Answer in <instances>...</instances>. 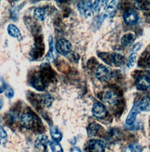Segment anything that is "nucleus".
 <instances>
[{"instance_id":"f257e3e1","label":"nucleus","mask_w":150,"mask_h":152,"mask_svg":"<svg viewBox=\"0 0 150 152\" xmlns=\"http://www.w3.org/2000/svg\"><path fill=\"white\" fill-rule=\"evenodd\" d=\"M78 10L83 17L88 18L93 15V3L91 1H80L77 5Z\"/></svg>"},{"instance_id":"f03ea898","label":"nucleus","mask_w":150,"mask_h":152,"mask_svg":"<svg viewBox=\"0 0 150 152\" xmlns=\"http://www.w3.org/2000/svg\"><path fill=\"white\" fill-rule=\"evenodd\" d=\"M55 48L57 53L63 56H66L71 52L72 46L69 40L61 39L56 42Z\"/></svg>"},{"instance_id":"7ed1b4c3","label":"nucleus","mask_w":150,"mask_h":152,"mask_svg":"<svg viewBox=\"0 0 150 152\" xmlns=\"http://www.w3.org/2000/svg\"><path fill=\"white\" fill-rule=\"evenodd\" d=\"M92 114L95 118L104 119L106 118L107 112L105 106L101 102H96L92 108Z\"/></svg>"},{"instance_id":"20e7f679","label":"nucleus","mask_w":150,"mask_h":152,"mask_svg":"<svg viewBox=\"0 0 150 152\" xmlns=\"http://www.w3.org/2000/svg\"><path fill=\"white\" fill-rule=\"evenodd\" d=\"M123 20L127 25H135L138 21V15L133 10H129L123 14Z\"/></svg>"},{"instance_id":"39448f33","label":"nucleus","mask_w":150,"mask_h":152,"mask_svg":"<svg viewBox=\"0 0 150 152\" xmlns=\"http://www.w3.org/2000/svg\"><path fill=\"white\" fill-rule=\"evenodd\" d=\"M109 70L103 65H100L96 71V78L101 82L107 81L110 78Z\"/></svg>"},{"instance_id":"423d86ee","label":"nucleus","mask_w":150,"mask_h":152,"mask_svg":"<svg viewBox=\"0 0 150 152\" xmlns=\"http://www.w3.org/2000/svg\"><path fill=\"white\" fill-rule=\"evenodd\" d=\"M135 86L138 90L144 91L150 87V78L147 76H141L138 77L135 81Z\"/></svg>"},{"instance_id":"0eeeda50","label":"nucleus","mask_w":150,"mask_h":152,"mask_svg":"<svg viewBox=\"0 0 150 152\" xmlns=\"http://www.w3.org/2000/svg\"><path fill=\"white\" fill-rule=\"evenodd\" d=\"M89 150L90 152H104L105 143L100 140H93L90 142Z\"/></svg>"},{"instance_id":"6e6552de","label":"nucleus","mask_w":150,"mask_h":152,"mask_svg":"<svg viewBox=\"0 0 150 152\" xmlns=\"http://www.w3.org/2000/svg\"><path fill=\"white\" fill-rule=\"evenodd\" d=\"M103 100L105 102L109 105H116L118 102V96L114 91H107L104 94Z\"/></svg>"},{"instance_id":"1a4fd4ad","label":"nucleus","mask_w":150,"mask_h":152,"mask_svg":"<svg viewBox=\"0 0 150 152\" xmlns=\"http://www.w3.org/2000/svg\"><path fill=\"white\" fill-rule=\"evenodd\" d=\"M21 125L26 129H31L34 125V119L33 116L29 113L23 114L21 118Z\"/></svg>"},{"instance_id":"9d476101","label":"nucleus","mask_w":150,"mask_h":152,"mask_svg":"<svg viewBox=\"0 0 150 152\" xmlns=\"http://www.w3.org/2000/svg\"><path fill=\"white\" fill-rule=\"evenodd\" d=\"M8 35L12 38L17 39L19 41L22 40L21 33L18 28L14 24H10L7 28Z\"/></svg>"},{"instance_id":"9b49d317","label":"nucleus","mask_w":150,"mask_h":152,"mask_svg":"<svg viewBox=\"0 0 150 152\" xmlns=\"http://www.w3.org/2000/svg\"><path fill=\"white\" fill-rule=\"evenodd\" d=\"M110 60L112 64L117 67H121L125 63V57L116 52L112 53L110 56Z\"/></svg>"},{"instance_id":"f8f14e48","label":"nucleus","mask_w":150,"mask_h":152,"mask_svg":"<svg viewBox=\"0 0 150 152\" xmlns=\"http://www.w3.org/2000/svg\"><path fill=\"white\" fill-rule=\"evenodd\" d=\"M139 111H140V110H139L137 105H134L132 107L130 112L129 113V114L127 118H126V122L127 125H131L134 124V122L135 121V119L137 118V115L139 113Z\"/></svg>"},{"instance_id":"ddd939ff","label":"nucleus","mask_w":150,"mask_h":152,"mask_svg":"<svg viewBox=\"0 0 150 152\" xmlns=\"http://www.w3.org/2000/svg\"><path fill=\"white\" fill-rule=\"evenodd\" d=\"M118 5V1H112L107 6L106 9V16L109 17H113L117 10V7Z\"/></svg>"},{"instance_id":"4468645a","label":"nucleus","mask_w":150,"mask_h":152,"mask_svg":"<svg viewBox=\"0 0 150 152\" xmlns=\"http://www.w3.org/2000/svg\"><path fill=\"white\" fill-rule=\"evenodd\" d=\"M140 111L148 112L150 111V98L146 96L143 98L137 105Z\"/></svg>"},{"instance_id":"2eb2a0df","label":"nucleus","mask_w":150,"mask_h":152,"mask_svg":"<svg viewBox=\"0 0 150 152\" xmlns=\"http://www.w3.org/2000/svg\"><path fill=\"white\" fill-rule=\"evenodd\" d=\"M135 36L132 33H128L125 34L121 40V44L124 46H128L131 45L135 39Z\"/></svg>"},{"instance_id":"dca6fc26","label":"nucleus","mask_w":150,"mask_h":152,"mask_svg":"<svg viewBox=\"0 0 150 152\" xmlns=\"http://www.w3.org/2000/svg\"><path fill=\"white\" fill-rule=\"evenodd\" d=\"M50 132L54 142L59 143L61 141L62 139V134L57 127L52 126L50 129Z\"/></svg>"},{"instance_id":"f3484780","label":"nucleus","mask_w":150,"mask_h":152,"mask_svg":"<svg viewBox=\"0 0 150 152\" xmlns=\"http://www.w3.org/2000/svg\"><path fill=\"white\" fill-rule=\"evenodd\" d=\"M100 125L96 123H92L87 128V133L89 137H93L97 133Z\"/></svg>"},{"instance_id":"a211bd4d","label":"nucleus","mask_w":150,"mask_h":152,"mask_svg":"<svg viewBox=\"0 0 150 152\" xmlns=\"http://www.w3.org/2000/svg\"><path fill=\"white\" fill-rule=\"evenodd\" d=\"M48 142V139L46 136L41 135L38 137L35 141V146L38 148L40 147H46Z\"/></svg>"},{"instance_id":"6ab92c4d","label":"nucleus","mask_w":150,"mask_h":152,"mask_svg":"<svg viewBox=\"0 0 150 152\" xmlns=\"http://www.w3.org/2000/svg\"><path fill=\"white\" fill-rule=\"evenodd\" d=\"M33 15L34 18L39 20L43 21L45 19V11L41 8H37L34 11Z\"/></svg>"},{"instance_id":"aec40b11","label":"nucleus","mask_w":150,"mask_h":152,"mask_svg":"<svg viewBox=\"0 0 150 152\" xmlns=\"http://www.w3.org/2000/svg\"><path fill=\"white\" fill-rule=\"evenodd\" d=\"M107 1H94V3L93 4V10L96 12H100L101 11L103 8L105 7L106 5V3Z\"/></svg>"},{"instance_id":"412c9836","label":"nucleus","mask_w":150,"mask_h":152,"mask_svg":"<svg viewBox=\"0 0 150 152\" xmlns=\"http://www.w3.org/2000/svg\"><path fill=\"white\" fill-rule=\"evenodd\" d=\"M141 147L139 144L132 143L126 148L125 152H141Z\"/></svg>"},{"instance_id":"4be33fe9","label":"nucleus","mask_w":150,"mask_h":152,"mask_svg":"<svg viewBox=\"0 0 150 152\" xmlns=\"http://www.w3.org/2000/svg\"><path fill=\"white\" fill-rule=\"evenodd\" d=\"M7 142V134L4 128L0 125V144L5 145Z\"/></svg>"},{"instance_id":"5701e85b","label":"nucleus","mask_w":150,"mask_h":152,"mask_svg":"<svg viewBox=\"0 0 150 152\" xmlns=\"http://www.w3.org/2000/svg\"><path fill=\"white\" fill-rule=\"evenodd\" d=\"M136 57H137V55L135 52H133L132 53H131V55L129 57V60L127 63V66L128 68L131 69L134 66L136 62Z\"/></svg>"},{"instance_id":"b1692460","label":"nucleus","mask_w":150,"mask_h":152,"mask_svg":"<svg viewBox=\"0 0 150 152\" xmlns=\"http://www.w3.org/2000/svg\"><path fill=\"white\" fill-rule=\"evenodd\" d=\"M52 152H63V149L62 146L59 143L55 142H52L49 143Z\"/></svg>"},{"instance_id":"393cba45","label":"nucleus","mask_w":150,"mask_h":152,"mask_svg":"<svg viewBox=\"0 0 150 152\" xmlns=\"http://www.w3.org/2000/svg\"><path fill=\"white\" fill-rule=\"evenodd\" d=\"M49 46H50V50L48 53V54L46 56V58L49 61H51V59L54 57V47H53V40H52V37H49Z\"/></svg>"},{"instance_id":"a878e982","label":"nucleus","mask_w":150,"mask_h":152,"mask_svg":"<svg viewBox=\"0 0 150 152\" xmlns=\"http://www.w3.org/2000/svg\"><path fill=\"white\" fill-rule=\"evenodd\" d=\"M5 95L7 98L9 99H11L14 96V90L11 87H8L5 92Z\"/></svg>"},{"instance_id":"bb28decb","label":"nucleus","mask_w":150,"mask_h":152,"mask_svg":"<svg viewBox=\"0 0 150 152\" xmlns=\"http://www.w3.org/2000/svg\"><path fill=\"white\" fill-rule=\"evenodd\" d=\"M5 90V83L4 78L0 75V94L2 93Z\"/></svg>"},{"instance_id":"cd10ccee","label":"nucleus","mask_w":150,"mask_h":152,"mask_svg":"<svg viewBox=\"0 0 150 152\" xmlns=\"http://www.w3.org/2000/svg\"><path fill=\"white\" fill-rule=\"evenodd\" d=\"M70 152H82L78 148H73L71 149Z\"/></svg>"},{"instance_id":"c85d7f7f","label":"nucleus","mask_w":150,"mask_h":152,"mask_svg":"<svg viewBox=\"0 0 150 152\" xmlns=\"http://www.w3.org/2000/svg\"><path fill=\"white\" fill-rule=\"evenodd\" d=\"M2 106H3V101L2 99L0 98V111L1 110L2 108Z\"/></svg>"}]
</instances>
